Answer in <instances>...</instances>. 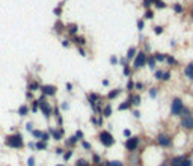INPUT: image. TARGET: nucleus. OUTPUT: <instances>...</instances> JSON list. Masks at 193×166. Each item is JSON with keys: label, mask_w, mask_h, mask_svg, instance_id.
<instances>
[{"label": "nucleus", "mask_w": 193, "mask_h": 166, "mask_svg": "<svg viewBox=\"0 0 193 166\" xmlns=\"http://www.w3.org/2000/svg\"><path fill=\"white\" fill-rule=\"evenodd\" d=\"M124 136H125V137H131V132H130L128 128H125V130H124Z\"/></svg>", "instance_id": "obj_48"}, {"label": "nucleus", "mask_w": 193, "mask_h": 166, "mask_svg": "<svg viewBox=\"0 0 193 166\" xmlns=\"http://www.w3.org/2000/svg\"><path fill=\"white\" fill-rule=\"evenodd\" d=\"M154 32H155V35H160V33H163V27H162V26H155Z\"/></svg>", "instance_id": "obj_36"}, {"label": "nucleus", "mask_w": 193, "mask_h": 166, "mask_svg": "<svg viewBox=\"0 0 193 166\" xmlns=\"http://www.w3.org/2000/svg\"><path fill=\"white\" fill-rule=\"evenodd\" d=\"M30 88H32V91H36L39 86H38V83H32V85H30Z\"/></svg>", "instance_id": "obj_50"}, {"label": "nucleus", "mask_w": 193, "mask_h": 166, "mask_svg": "<svg viewBox=\"0 0 193 166\" xmlns=\"http://www.w3.org/2000/svg\"><path fill=\"white\" fill-rule=\"evenodd\" d=\"M139 144H140V139H139L137 136H131V137H128V139H127V142H125V148H127V150H128L130 153H133V151H136V150H137Z\"/></svg>", "instance_id": "obj_5"}, {"label": "nucleus", "mask_w": 193, "mask_h": 166, "mask_svg": "<svg viewBox=\"0 0 193 166\" xmlns=\"http://www.w3.org/2000/svg\"><path fill=\"white\" fill-rule=\"evenodd\" d=\"M157 144H159L160 146H169L171 145V137L168 134H159L157 136Z\"/></svg>", "instance_id": "obj_9"}, {"label": "nucleus", "mask_w": 193, "mask_h": 166, "mask_svg": "<svg viewBox=\"0 0 193 166\" xmlns=\"http://www.w3.org/2000/svg\"><path fill=\"white\" fill-rule=\"evenodd\" d=\"M173 11L177 12V14L183 12V6H181V5H178V3H177V5H173Z\"/></svg>", "instance_id": "obj_33"}, {"label": "nucleus", "mask_w": 193, "mask_h": 166, "mask_svg": "<svg viewBox=\"0 0 193 166\" xmlns=\"http://www.w3.org/2000/svg\"><path fill=\"white\" fill-rule=\"evenodd\" d=\"M154 5H155V8H159V9L166 8V3L163 2V0H154Z\"/></svg>", "instance_id": "obj_22"}, {"label": "nucleus", "mask_w": 193, "mask_h": 166, "mask_svg": "<svg viewBox=\"0 0 193 166\" xmlns=\"http://www.w3.org/2000/svg\"><path fill=\"white\" fill-rule=\"evenodd\" d=\"M154 57H155L157 62H163V60H166V57H168V56H164V55H162V53H155Z\"/></svg>", "instance_id": "obj_25"}, {"label": "nucleus", "mask_w": 193, "mask_h": 166, "mask_svg": "<svg viewBox=\"0 0 193 166\" xmlns=\"http://www.w3.org/2000/svg\"><path fill=\"white\" fill-rule=\"evenodd\" d=\"M110 62H112L113 65H116V64H118V59H116V56H112V57H110Z\"/></svg>", "instance_id": "obj_49"}, {"label": "nucleus", "mask_w": 193, "mask_h": 166, "mask_svg": "<svg viewBox=\"0 0 193 166\" xmlns=\"http://www.w3.org/2000/svg\"><path fill=\"white\" fill-rule=\"evenodd\" d=\"M41 91H42L44 95L53 97V95L56 94V86H53V85H44V86H41Z\"/></svg>", "instance_id": "obj_8"}, {"label": "nucleus", "mask_w": 193, "mask_h": 166, "mask_svg": "<svg viewBox=\"0 0 193 166\" xmlns=\"http://www.w3.org/2000/svg\"><path fill=\"white\" fill-rule=\"evenodd\" d=\"M192 18H193V11H192Z\"/></svg>", "instance_id": "obj_62"}, {"label": "nucleus", "mask_w": 193, "mask_h": 166, "mask_svg": "<svg viewBox=\"0 0 193 166\" xmlns=\"http://www.w3.org/2000/svg\"><path fill=\"white\" fill-rule=\"evenodd\" d=\"M45 148H47V144L44 142V141H41V142L36 144V150H45Z\"/></svg>", "instance_id": "obj_30"}, {"label": "nucleus", "mask_w": 193, "mask_h": 166, "mask_svg": "<svg viewBox=\"0 0 193 166\" xmlns=\"http://www.w3.org/2000/svg\"><path fill=\"white\" fill-rule=\"evenodd\" d=\"M92 163L96 166V165H101V157L98 155V154H94L92 155Z\"/></svg>", "instance_id": "obj_23"}, {"label": "nucleus", "mask_w": 193, "mask_h": 166, "mask_svg": "<svg viewBox=\"0 0 193 166\" xmlns=\"http://www.w3.org/2000/svg\"><path fill=\"white\" fill-rule=\"evenodd\" d=\"M183 107H184L183 100H181V98H175V100L172 101V104H171V113H172L173 116H177V115H180V113H181Z\"/></svg>", "instance_id": "obj_4"}, {"label": "nucleus", "mask_w": 193, "mask_h": 166, "mask_svg": "<svg viewBox=\"0 0 193 166\" xmlns=\"http://www.w3.org/2000/svg\"><path fill=\"white\" fill-rule=\"evenodd\" d=\"M27 166H35V159L33 157H30V159L27 160Z\"/></svg>", "instance_id": "obj_47"}, {"label": "nucleus", "mask_w": 193, "mask_h": 166, "mask_svg": "<svg viewBox=\"0 0 193 166\" xmlns=\"http://www.w3.org/2000/svg\"><path fill=\"white\" fill-rule=\"evenodd\" d=\"M76 166H91V163L87 160H85V159H80V160L76 162Z\"/></svg>", "instance_id": "obj_24"}, {"label": "nucleus", "mask_w": 193, "mask_h": 166, "mask_svg": "<svg viewBox=\"0 0 193 166\" xmlns=\"http://www.w3.org/2000/svg\"><path fill=\"white\" fill-rule=\"evenodd\" d=\"M39 107H41V110H42V113H44V116H45V118H50V115H51V107H50V104L45 101L44 95L39 98Z\"/></svg>", "instance_id": "obj_6"}, {"label": "nucleus", "mask_w": 193, "mask_h": 166, "mask_svg": "<svg viewBox=\"0 0 193 166\" xmlns=\"http://www.w3.org/2000/svg\"><path fill=\"white\" fill-rule=\"evenodd\" d=\"M150 97H151V98H155V97H157V89H155V88H151V89H150Z\"/></svg>", "instance_id": "obj_37"}, {"label": "nucleus", "mask_w": 193, "mask_h": 166, "mask_svg": "<svg viewBox=\"0 0 193 166\" xmlns=\"http://www.w3.org/2000/svg\"><path fill=\"white\" fill-rule=\"evenodd\" d=\"M119 94H121V89H113V91H110V92L107 94V98H109V100H115Z\"/></svg>", "instance_id": "obj_16"}, {"label": "nucleus", "mask_w": 193, "mask_h": 166, "mask_svg": "<svg viewBox=\"0 0 193 166\" xmlns=\"http://www.w3.org/2000/svg\"><path fill=\"white\" fill-rule=\"evenodd\" d=\"M136 55H137L136 47H130V48H128V51H127L125 59H127V60H131V59H134V57H136Z\"/></svg>", "instance_id": "obj_11"}, {"label": "nucleus", "mask_w": 193, "mask_h": 166, "mask_svg": "<svg viewBox=\"0 0 193 166\" xmlns=\"http://www.w3.org/2000/svg\"><path fill=\"white\" fill-rule=\"evenodd\" d=\"M146 59H148V55H146V51L145 50H140L137 51V55L133 60V67L134 68H142L146 65Z\"/></svg>", "instance_id": "obj_2"}, {"label": "nucleus", "mask_w": 193, "mask_h": 166, "mask_svg": "<svg viewBox=\"0 0 193 166\" xmlns=\"http://www.w3.org/2000/svg\"><path fill=\"white\" fill-rule=\"evenodd\" d=\"M66 30H68V33H71V35H76L77 33V30H78V26L74 23V24H68L66 26Z\"/></svg>", "instance_id": "obj_15"}, {"label": "nucleus", "mask_w": 193, "mask_h": 166, "mask_svg": "<svg viewBox=\"0 0 193 166\" xmlns=\"http://www.w3.org/2000/svg\"><path fill=\"white\" fill-rule=\"evenodd\" d=\"M110 115H112V107H110V104H109V106H106V107L103 109V116L104 118H109Z\"/></svg>", "instance_id": "obj_20"}, {"label": "nucleus", "mask_w": 193, "mask_h": 166, "mask_svg": "<svg viewBox=\"0 0 193 166\" xmlns=\"http://www.w3.org/2000/svg\"><path fill=\"white\" fill-rule=\"evenodd\" d=\"M78 53H80L82 56H85V55H86V51H85V50H83L82 47H78Z\"/></svg>", "instance_id": "obj_53"}, {"label": "nucleus", "mask_w": 193, "mask_h": 166, "mask_svg": "<svg viewBox=\"0 0 193 166\" xmlns=\"http://www.w3.org/2000/svg\"><path fill=\"white\" fill-rule=\"evenodd\" d=\"M32 133H33V136L36 137V139H41L42 137V132H39V130H33Z\"/></svg>", "instance_id": "obj_35"}, {"label": "nucleus", "mask_w": 193, "mask_h": 166, "mask_svg": "<svg viewBox=\"0 0 193 166\" xmlns=\"http://www.w3.org/2000/svg\"><path fill=\"white\" fill-rule=\"evenodd\" d=\"M134 86H136V83L133 82V80H131V78H130V80H128V83H127V91H133L134 89Z\"/></svg>", "instance_id": "obj_27"}, {"label": "nucleus", "mask_w": 193, "mask_h": 166, "mask_svg": "<svg viewBox=\"0 0 193 166\" xmlns=\"http://www.w3.org/2000/svg\"><path fill=\"white\" fill-rule=\"evenodd\" d=\"M104 166H124V163L121 160H112V162H106Z\"/></svg>", "instance_id": "obj_21"}, {"label": "nucleus", "mask_w": 193, "mask_h": 166, "mask_svg": "<svg viewBox=\"0 0 193 166\" xmlns=\"http://www.w3.org/2000/svg\"><path fill=\"white\" fill-rule=\"evenodd\" d=\"M38 107H39V100H38V101H33V106H32V110H33V112H36V110H38Z\"/></svg>", "instance_id": "obj_42"}, {"label": "nucleus", "mask_w": 193, "mask_h": 166, "mask_svg": "<svg viewBox=\"0 0 193 166\" xmlns=\"http://www.w3.org/2000/svg\"><path fill=\"white\" fill-rule=\"evenodd\" d=\"M134 88H137V89H142V88H143V85H142V83H136V86H134Z\"/></svg>", "instance_id": "obj_54"}, {"label": "nucleus", "mask_w": 193, "mask_h": 166, "mask_svg": "<svg viewBox=\"0 0 193 166\" xmlns=\"http://www.w3.org/2000/svg\"><path fill=\"white\" fill-rule=\"evenodd\" d=\"M183 160H184V157H181V155L173 157V159L169 162V166H181L183 165Z\"/></svg>", "instance_id": "obj_13"}, {"label": "nucleus", "mask_w": 193, "mask_h": 166, "mask_svg": "<svg viewBox=\"0 0 193 166\" xmlns=\"http://www.w3.org/2000/svg\"><path fill=\"white\" fill-rule=\"evenodd\" d=\"M76 136H77L78 139H83V132H82V130H77V132H76Z\"/></svg>", "instance_id": "obj_46"}, {"label": "nucleus", "mask_w": 193, "mask_h": 166, "mask_svg": "<svg viewBox=\"0 0 193 166\" xmlns=\"http://www.w3.org/2000/svg\"><path fill=\"white\" fill-rule=\"evenodd\" d=\"M56 153H57V154H62V153H64V150H62V148H57Z\"/></svg>", "instance_id": "obj_58"}, {"label": "nucleus", "mask_w": 193, "mask_h": 166, "mask_svg": "<svg viewBox=\"0 0 193 166\" xmlns=\"http://www.w3.org/2000/svg\"><path fill=\"white\" fill-rule=\"evenodd\" d=\"M133 113H134V116H136V118H139V116H140V113H139V110H133Z\"/></svg>", "instance_id": "obj_56"}, {"label": "nucleus", "mask_w": 193, "mask_h": 166, "mask_svg": "<svg viewBox=\"0 0 193 166\" xmlns=\"http://www.w3.org/2000/svg\"><path fill=\"white\" fill-rule=\"evenodd\" d=\"M98 139H100V142L103 144V146H112L113 144H115V137H113V134L110 132H107V130H104V132H100L98 134Z\"/></svg>", "instance_id": "obj_1"}, {"label": "nucleus", "mask_w": 193, "mask_h": 166, "mask_svg": "<svg viewBox=\"0 0 193 166\" xmlns=\"http://www.w3.org/2000/svg\"><path fill=\"white\" fill-rule=\"evenodd\" d=\"M124 74H125V76H128V74H130V68H128V65H125V67H124Z\"/></svg>", "instance_id": "obj_51"}, {"label": "nucleus", "mask_w": 193, "mask_h": 166, "mask_svg": "<svg viewBox=\"0 0 193 166\" xmlns=\"http://www.w3.org/2000/svg\"><path fill=\"white\" fill-rule=\"evenodd\" d=\"M130 100H131V104L139 106V104H140V95L139 94H134V95H131V97H130Z\"/></svg>", "instance_id": "obj_17"}, {"label": "nucleus", "mask_w": 193, "mask_h": 166, "mask_svg": "<svg viewBox=\"0 0 193 166\" xmlns=\"http://www.w3.org/2000/svg\"><path fill=\"white\" fill-rule=\"evenodd\" d=\"M181 127L186 128V130H193V115H189V116H184L181 118Z\"/></svg>", "instance_id": "obj_7"}, {"label": "nucleus", "mask_w": 193, "mask_h": 166, "mask_svg": "<svg viewBox=\"0 0 193 166\" xmlns=\"http://www.w3.org/2000/svg\"><path fill=\"white\" fill-rule=\"evenodd\" d=\"M73 42H76V44H78V46H83V44H86V38L85 36H74Z\"/></svg>", "instance_id": "obj_18"}, {"label": "nucleus", "mask_w": 193, "mask_h": 166, "mask_svg": "<svg viewBox=\"0 0 193 166\" xmlns=\"http://www.w3.org/2000/svg\"><path fill=\"white\" fill-rule=\"evenodd\" d=\"M71 88H73L71 83H66V89H68V91H71Z\"/></svg>", "instance_id": "obj_59"}, {"label": "nucleus", "mask_w": 193, "mask_h": 166, "mask_svg": "<svg viewBox=\"0 0 193 166\" xmlns=\"http://www.w3.org/2000/svg\"><path fill=\"white\" fill-rule=\"evenodd\" d=\"M152 15H154V12H152L151 9H148V11L145 12V18H148V20H150V18H152Z\"/></svg>", "instance_id": "obj_39"}, {"label": "nucleus", "mask_w": 193, "mask_h": 166, "mask_svg": "<svg viewBox=\"0 0 193 166\" xmlns=\"http://www.w3.org/2000/svg\"><path fill=\"white\" fill-rule=\"evenodd\" d=\"M62 46H64V47H68V46H69V42H68V39H65V41L62 42Z\"/></svg>", "instance_id": "obj_55"}, {"label": "nucleus", "mask_w": 193, "mask_h": 166, "mask_svg": "<svg viewBox=\"0 0 193 166\" xmlns=\"http://www.w3.org/2000/svg\"><path fill=\"white\" fill-rule=\"evenodd\" d=\"M152 3H154V0H143V6L145 8H150Z\"/></svg>", "instance_id": "obj_41"}, {"label": "nucleus", "mask_w": 193, "mask_h": 166, "mask_svg": "<svg viewBox=\"0 0 193 166\" xmlns=\"http://www.w3.org/2000/svg\"><path fill=\"white\" fill-rule=\"evenodd\" d=\"M169 78H171V73H163V78H162V80H169Z\"/></svg>", "instance_id": "obj_44"}, {"label": "nucleus", "mask_w": 193, "mask_h": 166, "mask_svg": "<svg viewBox=\"0 0 193 166\" xmlns=\"http://www.w3.org/2000/svg\"><path fill=\"white\" fill-rule=\"evenodd\" d=\"M184 74H186V77H187V78L193 80V62H192V64H189V65L186 67V69H184Z\"/></svg>", "instance_id": "obj_10"}, {"label": "nucleus", "mask_w": 193, "mask_h": 166, "mask_svg": "<svg viewBox=\"0 0 193 166\" xmlns=\"http://www.w3.org/2000/svg\"><path fill=\"white\" fill-rule=\"evenodd\" d=\"M137 29L139 30H143V20H139L137 21Z\"/></svg>", "instance_id": "obj_43"}, {"label": "nucleus", "mask_w": 193, "mask_h": 166, "mask_svg": "<svg viewBox=\"0 0 193 166\" xmlns=\"http://www.w3.org/2000/svg\"><path fill=\"white\" fill-rule=\"evenodd\" d=\"M71 155H73V150H68V151L64 154V159H65V160H69V159H71Z\"/></svg>", "instance_id": "obj_34"}, {"label": "nucleus", "mask_w": 193, "mask_h": 166, "mask_svg": "<svg viewBox=\"0 0 193 166\" xmlns=\"http://www.w3.org/2000/svg\"><path fill=\"white\" fill-rule=\"evenodd\" d=\"M166 62L171 64V65H177V60H175V57H172V56H168V57H166Z\"/></svg>", "instance_id": "obj_31"}, {"label": "nucleus", "mask_w": 193, "mask_h": 166, "mask_svg": "<svg viewBox=\"0 0 193 166\" xmlns=\"http://www.w3.org/2000/svg\"><path fill=\"white\" fill-rule=\"evenodd\" d=\"M131 106H133V104H131V100L128 98V100H125L124 103L119 104V110H127V109H130Z\"/></svg>", "instance_id": "obj_14"}, {"label": "nucleus", "mask_w": 193, "mask_h": 166, "mask_svg": "<svg viewBox=\"0 0 193 166\" xmlns=\"http://www.w3.org/2000/svg\"><path fill=\"white\" fill-rule=\"evenodd\" d=\"M192 165H193L192 159H189V157H184V160H183V165H181V166H192Z\"/></svg>", "instance_id": "obj_29"}, {"label": "nucleus", "mask_w": 193, "mask_h": 166, "mask_svg": "<svg viewBox=\"0 0 193 166\" xmlns=\"http://www.w3.org/2000/svg\"><path fill=\"white\" fill-rule=\"evenodd\" d=\"M64 29H65V26H64L62 23H57V24H56V30H57V32H62Z\"/></svg>", "instance_id": "obj_40"}, {"label": "nucleus", "mask_w": 193, "mask_h": 166, "mask_svg": "<svg viewBox=\"0 0 193 166\" xmlns=\"http://www.w3.org/2000/svg\"><path fill=\"white\" fill-rule=\"evenodd\" d=\"M50 133H51V136H53L56 141H60V139H62V134H64V130L62 128H60V130H53V128H51Z\"/></svg>", "instance_id": "obj_12"}, {"label": "nucleus", "mask_w": 193, "mask_h": 166, "mask_svg": "<svg viewBox=\"0 0 193 166\" xmlns=\"http://www.w3.org/2000/svg\"><path fill=\"white\" fill-rule=\"evenodd\" d=\"M154 76H155V78H157V80H162V78H163V71H162V69H157Z\"/></svg>", "instance_id": "obj_32"}, {"label": "nucleus", "mask_w": 193, "mask_h": 166, "mask_svg": "<svg viewBox=\"0 0 193 166\" xmlns=\"http://www.w3.org/2000/svg\"><path fill=\"white\" fill-rule=\"evenodd\" d=\"M55 14H56V15H60V14H62V9H60V8H56V9H55Z\"/></svg>", "instance_id": "obj_52"}, {"label": "nucleus", "mask_w": 193, "mask_h": 166, "mask_svg": "<svg viewBox=\"0 0 193 166\" xmlns=\"http://www.w3.org/2000/svg\"><path fill=\"white\" fill-rule=\"evenodd\" d=\"M82 146L85 148V150H91V148H92L91 144H89V142H86V141H82Z\"/></svg>", "instance_id": "obj_38"}, {"label": "nucleus", "mask_w": 193, "mask_h": 166, "mask_svg": "<svg viewBox=\"0 0 193 166\" xmlns=\"http://www.w3.org/2000/svg\"><path fill=\"white\" fill-rule=\"evenodd\" d=\"M146 65L154 69V68H155V57H154V56H148V59H146Z\"/></svg>", "instance_id": "obj_19"}, {"label": "nucleus", "mask_w": 193, "mask_h": 166, "mask_svg": "<svg viewBox=\"0 0 193 166\" xmlns=\"http://www.w3.org/2000/svg\"><path fill=\"white\" fill-rule=\"evenodd\" d=\"M56 166H65V165H56Z\"/></svg>", "instance_id": "obj_61"}, {"label": "nucleus", "mask_w": 193, "mask_h": 166, "mask_svg": "<svg viewBox=\"0 0 193 166\" xmlns=\"http://www.w3.org/2000/svg\"><path fill=\"white\" fill-rule=\"evenodd\" d=\"M27 112H29V109H27V106H21L20 109H18V113L21 116H24V115H27Z\"/></svg>", "instance_id": "obj_26"}, {"label": "nucleus", "mask_w": 193, "mask_h": 166, "mask_svg": "<svg viewBox=\"0 0 193 166\" xmlns=\"http://www.w3.org/2000/svg\"><path fill=\"white\" fill-rule=\"evenodd\" d=\"M159 166H169V165H166V163H162V165H159Z\"/></svg>", "instance_id": "obj_60"}, {"label": "nucleus", "mask_w": 193, "mask_h": 166, "mask_svg": "<svg viewBox=\"0 0 193 166\" xmlns=\"http://www.w3.org/2000/svg\"><path fill=\"white\" fill-rule=\"evenodd\" d=\"M103 85H104V86L109 85V80H107V78H104V80H103Z\"/></svg>", "instance_id": "obj_57"}, {"label": "nucleus", "mask_w": 193, "mask_h": 166, "mask_svg": "<svg viewBox=\"0 0 193 166\" xmlns=\"http://www.w3.org/2000/svg\"><path fill=\"white\" fill-rule=\"evenodd\" d=\"M77 141H78V137L74 134V136H71V137L68 139V145H76V144H77Z\"/></svg>", "instance_id": "obj_28"}, {"label": "nucleus", "mask_w": 193, "mask_h": 166, "mask_svg": "<svg viewBox=\"0 0 193 166\" xmlns=\"http://www.w3.org/2000/svg\"><path fill=\"white\" fill-rule=\"evenodd\" d=\"M6 144L9 145L11 148H21L23 146V137H21V134L9 136V137L6 139Z\"/></svg>", "instance_id": "obj_3"}, {"label": "nucleus", "mask_w": 193, "mask_h": 166, "mask_svg": "<svg viewBox=\"0 0 193 166\" xmlns=\"http://www.w3.org/2000/svg\"><path fill=\"white\" fill-rule=\"evenodd\" d=\"M48 137H50V134H48V133H42V137H41V139H42L44 142H47V141H48Z\"/></svg>", "instance_id": "obj_45"}]
</instances>
